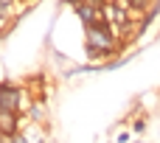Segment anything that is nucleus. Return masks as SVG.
<instances>
[{"label":"nucleus","mask_w":160,"mask_h":143,"mask_svg":"<svg viewBox=\"0 0 160 143\" xmlns=\"http://www.w3.org/2000/svg\"><path fill=\"white\" fill-rule=\"evenodd\" d=\"M129 135L132 132H118V143H129Z\"/></svg>","instance_id":"nucleus-6"},{"label":"nucleus","mask_w":160,"mask_h":143,"mask_svg":"<svg viewBox=\"0 0 160 143\" xmlns=\"http://www.w3.org/2000/svg\"><path fill=\"white\" fill-rule=\"evenodd\" d=\"M84 31H87V51L93 59H110L121 51V39L115 37V31L110 25L101 22V25H90Z\"/></svg>","instance_id":"nucleus-1"},{"label":"nucleus","mask_w":160,"mask_h":143,"mask_svg":"<svg viewBox=\"0 0 160 143\" xmlns=\"http://www.w3.org/2000/svg\"><path fill=\"white\" fill-rule=\"evenodd\" d=\"M73 11H76V17L84 22V28L104 22V20H101V3H76Z\"/></svg>","instance_id":"nucleus-3"},{"label":"nucleus","mask_w":160,"mask_h":143,"mask_svg":"<svg viewBox=\"0 0 160 143\" xmlns=\"http://www.w3.org/2000/svg\"><path fill=\"white\" fill-rule=\"evenodd\" d=\"M25 90L22 87H11V84H0V112H20L25 107Z\"/></svg>","instance_id":"nucleus-2"},{"label":"nucleus","mask_w":160,"mask_h":143,"mask_svg":"<svg viewBox=\"0 0 160 143\" xmlns=\"http://www.w3.org/2000/svg\"><path fill=\"white\" fill-rule=\"evenodd\" d=\"M20 124H22L20 112H0V132H3V138H14L20 132Z\"/></svg>","instance_id":"nucleus-4"},{"label":"nucleus","mask_w":160,"mask_h":143,"mask_svg":"<svg viewBox=\"0 0 160 143\" xmlns=\"http://www.w3.org/2000/svg\"><path fill=\"white\" fill-rule=\"evenodd\" d=\"M135 143H143V141H135Z\"/></svg>","instance_id":"nucleus-8"},{"label":"nucleus","mask_w":160,"mask_h":143,"mask_svg":"<svg viewBox=\"0 0 160 143\" xmlns=\"http://www.w3.org/2000/svg\"><path fill=\"white\" fill-rule=\"evenodd\" d=\"M0 141H3V132H0Z\"/></svg>","instance_id":"nucleus-7"},{"label":"nucleus","mask_w":160,"mask_h":143,"mask_svg":"<svg viewBox=\"0 0 160 143\" xmlns=\"http://www.w3.org/2000/svg\"><path fill=\"white\" fill-rule=\"evenodd\" d=\"M146 132V118L143 115H135L132 118V135H143Z\"/></svg>","instance_id":"nucleus-5"}]
</instances>
